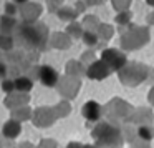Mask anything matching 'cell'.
<instances>
[{"label": "cell", "mask_w": 154, "mask_h": 148, "mask_svg": "<svg viewBox=\"0 0 154 148\" xmlns=\"http://www.w3.org/2000/svg\"><path fill=\"white\" fill-rule=\"evenodd\" d=\"M15 2H25V0H15Z\"/></svg>", "instance_id": "5"}, {"label": "cell", "mask_w": 154, "mask_h": 148, "mask_svg": "<svg viewBox=\"0 0 154 148\" xmlns=\"http://www.w3.org/2000/svg\"><path fill=\"white\" fill-rule=\"evenodd\" d=\"M83 115L88 120H98L100 118V105L96 101H88L83 107Z\"/></svg>", "instance_id": "2"}, {"label": "cell", "mask_w": 154, "mask_h": 148, "mask_svg": "<svg viewBox=\"0 0 154 148\" xmlns=\"http://www.w3.org/2000/svg\"><path fill=\"white\" fill-rule=\"evenodd\" d=\"M18 133H20V125H18L17 121H8V123L4 127V135L8 137V138L17 137Z\"/></svg>", "instance_id": "3"}, {"label": "cell", "mask_w": 154, "mask_h": 148, "mask_svg": "<svg viewBox=\"0 0 154 148\" xmlns=\"http://www.w3.org/2000/svg\"><path fill=\"white\" fill-rule=\"evenodd\" d=\"M40 80L43 82L47 87H53V85L57 83V80H58V75H57V72H55L53 68L43 67L40 70Z\"/></svg>", "instance_id": "1"}, {"label": "cell", "mask_w": 154, "mask_h": 148, "mask_svg": "<svg viewBox=\"0 0 154 148\" xmlns=\"http://www.w3.org/2000/svg\"><path fill=\"white\" fill-rule=\"evenodd\" d=\"M17 88L18 90H22V92H25V90H30L32 88V83H30V80H27V78H18L17 80Z\"/></svg>", "instance_id": "4"}]
</instances>
